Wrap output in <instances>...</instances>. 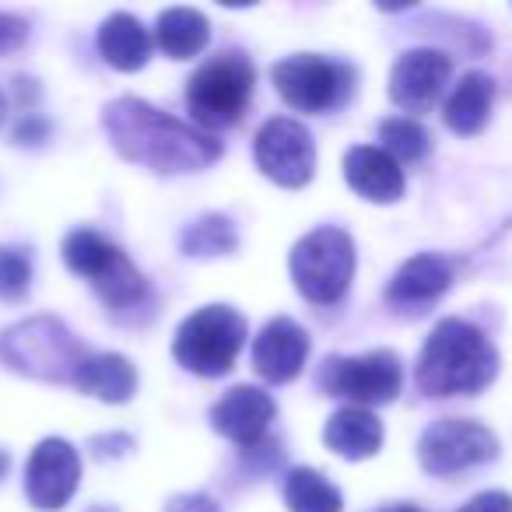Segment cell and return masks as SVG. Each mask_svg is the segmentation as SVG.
Listing matches in <instances>:
<instances>
[{"mask_svg":"<svg viewBox=\"0 0 512 512\" xmlns=\"http://www.w3.org/2000/svg\"><path fill=\"white\" fill-rule=\"evenodd\" d=\"M253 158H256V169L264 172L267 179H274L278 186H288V190H299L316 172L313 134L299 120L274 116L256 134Z\"/></svg>","mask_w":512,"mask_h":512,"instance_id":"cell-11","label":"cell"},{"mask_svg":"<svg viewBox=\"0 0 512 512\" xmlns=\"http://www.w3.org/2000/svg\"><path fill=\"white\" fill-rule=\"evenodd\" d=\"M4 116H8V99H4V92H0V123H4Z\"/></svg>","mask_w":512,"mask_h":512,"instance_id":"cell-33","label":"cell"},{"mask_svg":"<svg viewBox=\"0 0 512 512\" xmlns=\"http://www.w3.org/2000/svg\"><path fill=\"white\" fill-rule=\"evenodd\" d=\"M274 421V400L260 386H232L218 404L211 407V425L218 435L242 449H256L264 442Z\"/></svg>","mask_w":512,"mask_h":512,"instance_id":"cell-15","label":"cell"},{"mask_svg":"<svg viewBox=\"0 0 512 512\" xmlns=\"http://www.w3.org/2000/svg\"><path fill=\"white\" fill-rule=\"evenodd\" d=\"M246 320L232 306H204L186 316L172 341V355L193 376H225L232 372L242 344H246Z\"/></svg>","mask_w":512,"mask_h":512,"instance_id":"cell-6","label":"cell"},{"mask_svg":"<svg viewBox=\"0 0 512 512\" xmlns=\"http://www.w3.org/2000/svg\"><path fill=\"white\" fill-rule=\"evenodd\" d=\"M8 453H4V449H0V477H4V474H8Z\"/></svg>","mask_w":512,"mask_h":512,"instance_id":"cell-31","label":"cell"},{"mask_svg":"<svg viewBox=\"0 0 512 512\" xmlns=\"http://www.w3.org/2000/svg\"><path fill=\"white\" fill-rule=\"evenodd\" d=\"M46 137V123L43 120H25L22 127H18V141H29V144H36V141H43Z\"/></svg>","mask_w":512,"mask_h":512,"instance_id":"cell-30","label":"cell"},{"mask_svg":"<svg viewBox=\"0 0 512 512\" xmlns=\"http://www.w3.org/2000/svg\"><path fill=\"white\" fill-rule=\"evenodd\" d=\"M495 372V344L467 320H442L414 365V379L425 397H470L481 393Z\"/></svg>","mask_w":512,"mask_h":512,"instance_id":"cell-2","label":"cell"},{"mask_svg":"<svg viewBox=\"0 0 512 512\" xmlns=\"http://www.w3.org/2000/svg\"><path fill=\"white\" fill-rule=\"evenodd\" d=\"M453 60L442 50H407L390 71V99L407 113H425L442 99Z\"/></svg>","mask_w":512,"mask_h":512,"instance_id":"cell-13","label":"cell"},{"mask_svg":"<svg viewBox=\"0 0 512 512\" xmlns=\"http://www.w3.org/2000/svg\"><path fill=\"white\" fill-rule=\"evenodd\" d=\"M88 348L53 316H32L0 337V362L43 383H74Z\"/></svg>","mask_w":512,"mask_h":512,"instance_id":"cell-4","label":"cell"},{"mask_svg":"<svg viewBox=\"0 0 512 512\" xmlns=\"http://www.w3.org/2000/svg\"><path fill=\"white\" fill-rule=\"evenodd\" d=\"M274 88L281 99L299 113H327V109L341 106L351 92L355 71L337 60H323L316 53H299V57L281 60L271 71Z\"/></svg>","mask_w":512,"mask_h":512,"instance_id":"cell-9","label":"cell"},{"mask_svg":"<svg viewBox=\"0 0 512 512\" xmlns=\"http://www.w3.org/2000/svg\"><path fill=\"white\" fill-rule=\"evenodd\" d=\"M404 369L393 351H369V355H334L323 362L320 386L334 397L351 400L355 407H376L397 400Z\"/></svg>","mask_w":512,"mask_h":512,"instance_id":"cell-8","label":"cell"},{"mask_svg":"<svg viewBox=\"0 0 512 512\" xmlns=\"http://www.w3.org/2000/svg\"><path fill=\"white\" fill-rule=\"evenodd\" d=\"M25 39H29V22H22V18L4 15V11H0V53L18 50Z\"/></svg>","mask_w":512,"mask_h":512,"instance_id":"cell-27","label":"cell"},{"mask_svg":"<svg viewBox=\"0 0 512 512\" xmlns=\"http://www.w3.org/2000/svg\"><path fill=\"white\" fill-rule=\"evenodd\" d=\"M186 256H228L239 246V235H235V225L225 218V214H204L193 225H186L183 239H179Z\"/></svg>","mask_w":512,"mask_h":512,"instance_id":"cell-24","label":"cell"},{"mask_svg":"<svg viewBox=\"0 0 512 512\" xmlns=\"http://www.w3.org/2000/svg\"><path fill=\"white\" fill-rule=\"evenodd\" d=\"M285 505L288 512H341L344 498L320 470L295 467L285 477Z\"/></svg>","mask_w":512,"mask_h":512,"instance_id":"cell-23","label":"cell"},{"mask_svg":"<svg viewBox=\"0 0 512 512\" xmlns=\"http://www.w3.org/2000/svg\"><path fill=\"white\" fill-rule=\"evenodd\" d=\"M211 39V22H207L200 11L193 8H169L158 15L155 25V43L165 57L172 60H190L197 57L200 50Z\"/></svg>","mask_w":512,"mask_h":512,"instance_id":"cell-22","label":"cell"},{"mask_svg":"<svg viewBox=\"0 0 512 512\" xmlns=\"http://www.w3.org/2000/svg\"><path fill=\"white\" fill-rule=\"evenodd\" d=\"M323 442L344 460H369L383 446V421L369 407H341L323 428Z\"/></svg>","mask_w":512,"mask_h":512,"instance_id":"cell-18","label":"cell"},{"mask_svg":"<svg viewBox=\"0 0 512 512\" xmlns=\"http://www.w3.org/2000/svg\"><path fill=\"white\" fill-rule=\"evenodd\" d=\"M99 53L116 71H141L151 57V36L134 15L116 11L102 22L99 29Z\"/></svg>","mask_w":512,"mask_h":512,"instance_id":"cell-20","label":"cell"},{"mask_svg":"<svg viewBox=\"0 0 512 512\" xmlns=\"http://www.w3.org/2000/svg\"><path fill=\"white\" fill-rule=\"evenodd\" d=\"M253 64L246 53L228 50L211 57L186 85V109L204 130H221L239 123L253 99Z\"/></svg>","mask_w":512,"mask_h":512,"instance_id":"cell-7","label":"cell"},{"mask_svg":"<svg viewBox=\"0 0 512 512\" xmlns=\"http://www.w3.org/2000/svg\"><path fill=\"white\" fill-rule=\"evenodd\" d=\"M88 512H116V509H109V505H92Z\"/></svg>","mask_w":512,"mask_h":512,"instance_id":"cell-34","label":"cell"},{"mask_svg":"<svg viewBox=\"0 0 512 512\" xmlns=\"http://www.w3.org/2000/svg\"><path fill=\"white\" fill-rule=\"evenodd\" d=\"M309 358V334L288 316L267 323L253 341V369L267 383H288L302 372Z\"/></svg>","mask_w":512,"mask_h":512,"instance_id":"cell-16","label":"cell"},{"mask_svg":"<svg viewBox=\"0 0 512 512\" xmlns=\"http://www.w3.org/2000/svg\"><path fill=\"white\" fill-rule=\"evenodd\" d=\"M460 512H512V495H505V491H481Z\"/></svg>","mask_w":512,"mask_h":512,"instance_id":"cell-28","label":"cell"},{"mask_svg":"<svg viewBox=\"0 0 512 512\" xmlns=\"http://www.w3.org/2000/svg\"><path fill=\"white\" fill-rule=\"evenodd\" d=\"M344 179L358 197L372 204H393L404 197V169L393 155L372 144H358L344 155Z\"/></svg>","mask_w":512,"mask_h":512,"instance_id":"cell-17","label":"cell"},{"mask_svg":"<svg viewBox=\"0 0 512 512\" xmlns=\"http://www.w3.org/2000/svg\"><path fill=\"white\" fill-rule=\"evenodd\" d=\"M64 264L95 288L109 313L123 316V320L151 313V288L144 274L106 235L92 232V228H74L64 239Z\"/></svg>","mask_w":512,"mask_h":512,"instance_id":"cell-3","label":"cell"},{"mask_svg":"<svg viewBox=\"0 0 512 512\" xmlns=\"http://www.w3.org/2000/svg\"><path fill=\"white\" fill-rule=\"evenodd\" d=\"M498 456V439L484 425L467 418H442L425 428L418 442V460L428 474L449 477L460 470L481 467Z\"/></svg>","mask_w":512,"mask_h":512,"instance_id":"cell-10","label":"cell"},{"mask_svg":"<svg viewBox=\"0 0 512 512\" xmlns=\"http://www.w3.org/2000/svg\"><path fill=\"white\" fill-rule=\"evenodd\" d=\"M383 512H421V509H414V505H393V509H383Z\"/></svg>","mask_w":512,"mask_h":512,"instance_id":"cell-32","label":"cell"},{"mask_svg":"<svg viewBox=\"0 0 512 512\" xmlns=\"http://www.w3.org/2000/svg\"><path fill=\"white\" fill-rule=\"evenodd\" d=\"M449 285H453V267L446 256L418 253L386 285V306L404 316H421L449 292Z\"/></svg>","mask_w":512,"mask_h":512,"instance_id":"cell-14","label":"cell"},{"mask_svg":"<svg viewBox=\"0 0 512 512\" xmlns=\"http://www.w3.org/2000/svg\"><path fill=\"white\" fill-rule=\"evenodd\" d=\"M491 102H495V81L481 71H470L460 78V85L449 92L446 106H442V120L453 134L470 137L484 130L491 116Z\"/></svg>","mask_w":512,"mask_h":512,"instance_id":"cell-19","label":"cell"},{"mask_svg":"<svg viewBox=\"0 0 512 512\" xmlns=\"http://www.w3.org/2000/svg\"><path fill=\"white\" fill-rule=\"evenodd\" d=\"M81 484V456L67 439H43L25 467V495L36 509L57 512Z\"/></svg>","mask_w":512,"mask_h":512,"instance_id":"cell-12","label":"cell"},{"mask_svg":"<svg viewBox=\"0 0 512 512\" xmlns=\"http://www.w3.org/2000/svg\"><path fill=\"white\" fill-rule=\"evenodd\" d=\"M32 285V260L25 249L4 246L0 249V299L22 302Z\"/></svg>","mask_w":512,"mask_h":512,"instance_id":"cell-26","label":"cell"},{"mask_svg":"<svg viewBox=\"0 0 512 512\" xmlns=\"http://www.w3.org/2000/svg\"><path fill=\"white\" fill-rule=\"evenodd\" d=\"M74 386L81 393L106 400V404H127L137 390V369L130 365V358L116 355V351H102V355L85 358Z\"/></svg>","mask_w":512,"mask_h":512,"instance_id":"cell-21","label":"cell"},{"mask_svg":"<svg viewBox=\"0 0 512 512\" xmlns=\"http://www.w3.org/2000/svg\"><path fill=\"white\" fill-rule=\"evenodd\" d=\"M355 242L344 228H316L306 239L295 242L292 249V281L299 288L302 299L316 302V306H334L344 299L351 278H355Z\"/></svg>","mask_w":512,"mask_h":512,"instance_id":"cell-5","label":"cell"},{"mask_svg":"<svg viewBox=\"0 0 512 512\" xmlns=\"http://www.w3.org/2000/svg\"><path fill=\"white\" fill-rule=\"evenodd\" d=\"M165 512H221V509L207 495H176L165 505Z\"/></svg>","mask_w":512,"mask_h":512,"instance_id":"cell-29","label":"cell"},{"mask_svg":"<svg viewBox=\"0 0 512 512\" xmlns=\"http://www.w3.org/2000/svg\"><path fill=\"white\" fill-rule=\"evenodd\" d=\"M102 127L127 162L144 165L158 176L200 172L221 158V141H214L211 134L130 95L109 102L102 113Z\"/></svg>","mask_w":512,"mask_h":512,"instance_id":"cell-1","label":"cell"},{"mask_svg":"<svg viewBox=\"0 0 512 512\" xmlns=\"http://www.w3.org/2000/svg\"><path fill=\"white\" fill-rule=\"evenodd\" d=\"M379 141H383L386 155H393L397 162H421L432 148L428 130L411 116H390L379 123Z\"/></svg>","mask_w":512,"mask_h":512,"instance_id":"cell-25","label":"cell"}]
</instances>
